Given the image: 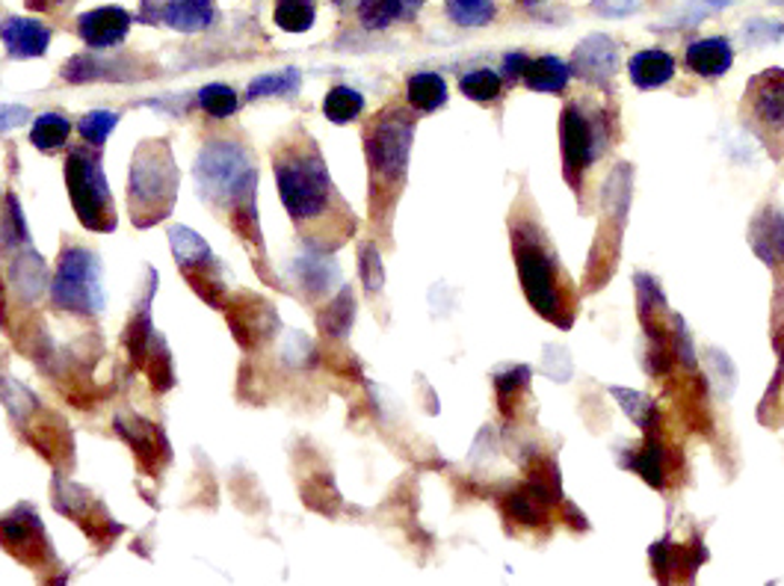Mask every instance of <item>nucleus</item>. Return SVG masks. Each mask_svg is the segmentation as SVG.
<instances>
[{"label":"nucleus","instance_id":"obj_38","mask_svg":"<svg viewBox=\"0 0 784 586\" xmlns=\"http://www.w3.org/2000/svg\"><path fill=\"white\" fill-rule=\"evenodd\" d=\"M28 115H30L28 107H19V104L0 107V133L16 131V128H21V124L28 122Z\"/></svg>","mask_w":784,"mask_h":586},{"label":"nucleus","instance_id":"obj_39","mask_svg":"<svg viewBox=\"0 0 784 586\" xmlns=\"http://www.w3.org/2000/svg\"><path fill=\"white\" fill-rule=\"evenodd\" d=\"M595 7L601 9L604 16L619 18V16H628V12H633V9H637V0H595Z\"/></svg>","mask_w":784,"mask_h":586},{"label":"nucleus","instance_id":"obj_24","mask_svg":"<svg viewBox=\"0 0 784 586\" xmlns=\"http://www.w3.org/2000/svg\"><path fill=\"white\" fill-rule=\"evenodd\" d=\"M12 273H16V284H19L21 296L37 300L39 293L45 291V264H42V257L30 246H24V252L19 249V261H16Z\"/></svg>","mask_w":784,"mask_h":586},{"label":"nucleus","instance_id":"obj_8","mask_svg":"<svg viewBox=\"0 0 784 586\" xmlns=\"http://www.w3.org/2000/svg\"><path fill=\"white\" fill-rule=\"evenodd\" d=\"M51 296L60 309L74 314H99L104 309V282H101V261L90 249H65L57 264Z\"/></svg>","mask_w":784,"mask_h":586},{"label":"nucleus","instance_id":"obj_5","mask_svg":"<svg viewBox=\"0 0 784 586\" xmlns=\"http://www.w3.org/2000/svg\"><path fill=\"white\" fill-rule=\"evenodd\" d=\"M610 140V122L601 107H583V101H569L560 119V145H562V172L571 186H580L589 166L598 154L607 149Z\"/></svg>","mask_w":784,"mask_h":586},{"label":"nucleus","instance_id":"obj_43","mask_svg":"<svg viewBox=\"0 0 784 586\" xmlns=\"http://www.w3.org/2000/svg\"><path fill=\"white\" fill-rule=\"evenodd\" d=\"M335 7H347V3H353V0H332Z\"/></svg>","mask_w":784,"mask_h":586},{"label":"nucleus","instance_id":"obj_10","mask_svg":"<svg viewBox=\"0 0 784 586\" xmlns=\"http://www.w3.org/2000/svg\"><path fill=\"white\" fill-rule=\"evenodd\" d=\"M0 545L28 566H37L48 557L45 527L30 509H16L7 518H0Z\"/></svg>","mask_w":784,"mask_h":586},{"label":"nucleus","instance_id":"obj_33","mask_svg":"<svg viewBox=\"0 0 784 586\" xmlns=\"http://www.w3.org/2000/svg\"><path fill=\"white\" fill-rule=\"evenodd\" d=\"M198 107H202L207 115H214V119H225V115L237 113V95H234V89L225 87V83H207V87H202V92H198Z\"/></svg>","mask_w":784,"mask_h":586},{"label":"nucleus","instance_id":"obj_13","mask_svg":"<svg viewBox=\"0 0 784 586\" xmlns=\"http://www.w3.org/2000/svg\"><path fill=\"white\" fill-rule=\"evenodd\" d=\"M116 430L125 435V442L136 451V456L143 459L145 471H157L163 465V453H166V435L154 424H149L145 417H116Z\"/></svg>","mask_w":784,"mask_h":586},{"label":"nucleus","instance_id":"obj_30","mask_svg":"<svg viewBox=\"0 0 784 586\" xmlns=\"http://www.w3.org/2000/svg\"><path fill=\"white\" fill-rule=\"evenodd\" d=\"M459 89H462L465 98H471L477 104H489L503 92V78L491 69H474L459 80Z\"/></svg>","mask_w":784,"mask_h":586},{"label":"nucleus","instance_id":"obj_3","mask_svg":"<svg viewBox=\"0 0 784 586\" xmlns=\"http://www.w3.org/2000/svg\"><path fill=\"white\" fill-rule=\"evenodd\" d=\"M258 169L250 151L237 142H211L196 160V186L207 202L220 208H243L255 204Z\"/></svg>","mask_w":784,"mask_h":586},{"label":"nucleus","instance_id":"obj_12","mask_svg":"<svg viewBox=\"0 0 784 586\" xmlns=\"http://www.w3.org/2000/svg\"><path fill=\"white\" fill-rule=\"evenodd\" d=\"M131 21H134L131 12L122 7L90 9L78 18V36L95 51H104V48H116L125 42L131 33Z\"/></svg>","mask_w":784,"mask_h":586},{"label":"nucleus","instance_id":"obj_18","mask_svg":"<svg viewBox=\"0 0 784 586\" xmlns=\"http://www.w3.org/2000/svg\"><path fill=\"white\" fill-rule=\"evenodd\" d=\"M571 80V65L562 62L560 57L553 53H544V57H536V60H527L525 74H521V83L533 92H562L569 87Z\"/></svg>","mask_w":784,"mask_h":586},{"label":"nucleus","instance_id":"obj_16","mask_svg":"<svg viewBox=\"0 0 784 586\" xmlns=\"http://www.w3.org/2000/svg\"><path fill=\"white\" fill-rule=\"evenodd\" d=\"M214 0H166L163 3V21L179 33H202L214 24Z\"/></svg>","mask_w":784,"mask_h":586},{"label":"nucleus","instance_id":"obj_9","mask_svg":"<svg viewBox=\"0 0 784 586\" xmlns=\"http://www.w3.org/2000/svg\"><path fill=\"white\" fill-rule=\"evenodd\" d=\"M743 119L775 160L784 154V71L766 69L749 80Z\"/></svg>","mask_w":784,"mask_h":586},{"label":"nucleus","instance_id":"obj_7","mask_svg":"<svg viewBox=\"0 0 784 586\" xmlns=\"http://www.w3.org/2000/svg\"><path fill=\"white\" fill-rule=\"evenodd\" d=\"M65 186L72 195L74 213L90 231H113L116 229V208L110 195L108 178L101 169V160L95 154L74 149L65 160Z\"/></svg>","mask_w":784,"mask_h":586},{"label":"nucleus","instance_id":"obj_11","mask_svg":"<svg viewBox=\"0 0 784 586\" xmlns=\"http://www.w3.org/2000/svg\"><path fill=\"white\" fill-rule=\"evenodd\" d=\"M51 39H54V30L45 21H37V18L10 16L0 21V42H3L7 53L16 57V60L45 57L48 48H51Z\"/></svg>","mask_w":784,"mask_h":586},{"label":"nucleus","instance_id":"obj_41","mask_svg":"<svg viewBox=\"0 0 784 586\" xmlns=\"http://www.w3.org/2000/svg\"><path fill=\"white\" fill-rule=\"evenodd\" d=\"M140 21H145V24H157V21H163V3L157 7L154 0H143V7H140Z\"/></svg>","mask_w":784,"mask_h":586},{"label":"nucleus","instance_id":"obj_29","mask_svg":"<svg viewBox=\"0 0 784 586\" xmlns=\"http://www.w3.org/2000/svg\"><path fill=\"white\" fill-rule=\"evenodd\" d=\"M69 133H72V124H69V119H63V115H57V113H45V115H39L37 124H33V131H30V142H33L39 151H54V149H60V145H65Z\"/></svg>","mask_w":784,"mask_h":586},{"label":"nucleus","instance_id":"obj_37","mask_svg":"<svg viewBox=\"0 0 784 586\" xmlns=\"http://www.w3.org/2000/svg\"><path fill=\"white\" fill-rule=\"evenodd\" d=\"M0 400L7 403V406L16 412V417H28L33 408H37V400H33V394H30L24 385H19L16 380H7L3 385H0Z\"/></svg>","mask_w":784,"mask_h":586},{"label":"nucleus","instance_id":"obj_1","mask_svg":"<svg viewBox=\"0 0 784 586\" xmlns=\"http://www.w3.org/2000/svg\"><path fill=\"white\" fill-rule=\"evenodd\" d=\"M512 252L521 287L527 302L533 305L544 320H551L560 329H569L574 320V296L569 291L566 273L560 261L548 246L539 225L533 222H512Z\"/></svg>","mask_w":784,"mask_h":586},{"label":"nucleus","instance_id":"obj_31","mask_svg":"<svg viewBox=\"0 0 784 586\" xmlns=\"http://www.w3.org/2000/svg\"><path fill=\"white\" fill-rule=\"evenodd\" d=\"M299 69L273 71V74H261L250 83V98H267V95H294L299 89Z\"/></svg>","mask_w":784,"mask_h":586},{"label":"nucleus","instance_id":"obj_40","mask_svg":"<svg viewBox=\"0 0 784 586\" xmlns=\"http://www.w3.org/2000/svg\"><path fill=\"white\" fill-rule=\"evenodd\" d=\"M525 65H527L525 53H509L507 60H503V80H507V83H512V80H521V74H525Z\"/></svg>","mask_w":784,"mask_h":586},{"label":"nucleus","instance_id":"obj_34","mask_svg":"<svg viewBox=\"0 0 784 586\" xmlns=\"http://www.w3.org/2000/svg\"><path fill=\"white\" fill-rule=\"evenodd\" d=\"M116 124H119V113H113V110H92V113L83 115L81 124H78V131H81V137L86 142L101 145Z\"/></svg>","mask_w":784,"mask_h":586},{"label":"nucleus","instance_id":"obj_6","mask_svg":"<svg viewBox=\"0 0 784 586\" xmlns=\"http://www.w3.org/2000/svg\"><path fill=\"white\" fill-rule=\"evenodd\" d=\"M411 131H415V122L397 107H388L370 122L365 133V151L370 175H374V190L403 184L406 166H409Z\"/></svg>","mask_w":784,"mask_h":586},{"label":"nucleus","instance_id":"obj_44","mask_svg":"<svg viewBox=\"0 0 784 586\" xmlns=\"http://www.w3.org/2000/svg\"><path fill=\"white\" fill-rule=\"evenodd\" d=\"M51 3H60V0H42V9H48Z\"/></svg>","mask_w":784,"mask_h":586},{"label":"nucleus","instance_id":"obj_14","mask_svg":"<svg viewBox=\"0 0 784 586\" xmlns=\"http://www.w3.org/2000/svg\"><path fill=\"white\" fill-rule=\"evenodd\" d=\"M571 62H574L571 71H578L583 80H589V83H604L615 71L619 53H615V44L610 42L607 36H589L587 42L578 44V51H574V60Z\"/></svg>","mask_w":784,"mask_h":586},{"label":"nucleus","instance_id":"obj_27","mask_svg":"<svg viewBox=\"0 0 784 586\" xmlns=\"http://www.w3.org/2000/svg\"><path fill=\"white\" fill-rule=\"evenodd\" d=\"M507 513L512 515V518H518L521 524H527V527H539V524H544V518H548V513H544V497L539 495L533 486L512 492L507 501Z\"/></svg>","mask_w":784,"mask_h":586},{"label":"nucleus","instance_id":"obj_25","mask_svg":"<svg viewBox=\"0 0 784 586\" xmlns=\"http://www.w3.org/2000/svg\"><path fill=\"white\" fill-rule=\"evenodd\" d=\"M447 18L459 27H486L495 21V0H445Z\"/></svg>","mask_w":784,"mask_h":586},{"label":"nucleus","instance_id":"obj_36","mask_svg":"<svg viewBox=\"0 0 784 586\" xmlns=\"http://www.w3.org/2000/svg\"><path fill=\"white\" fill-rule=\"evenodd\" d=\"M358 270H362V282H365L367 293H376L385 284L383 257H379V249L370 246V243L358 255Z\"/></svg>","mask_w":784,"mask_h":586},{"label":"nucleus","instance_id":"obj_45","mask_svg":"<svg viewBox=\"0 0 784 586\" xmlns=\"http://www.w3.org/2000/svg\"><path fill=\"white\" fill-rule=\"evenodd\" d=\"M521 3H527V7H533V3H539V0H521Z\"/></svg>","mask_w":784,"mask_h":586},{"label":"nucleus","instance_id":"obj_23","mask_svg":"<svg viewBox=\"0 0 784 586\" xmlns=\"http://www.w3.org/2000/svg\"><path fill=\"white\" fill-rule=\"evenodd\" d=\"M353 317H356V296H353V291H340V296H335L323 309L320 332L329 337H344L353 326Z\"/></svg>","mask_w":784,"mask_h":586},{"label":"nucleus","instance_id":"obj_19","mask_svg":"<svg viewBox=\"0 0 784 586\" xmlns=\"http://www.w3.org/2000/svg\"><path fill=\"white\" fill-rule=\"evenodd\" d=\"M427 0H362L358 18L367 30H385L394 21H409L420 12Z\"/></svg>","mask_w":784,"mask_h":586},{"label":"nucleus","instance_id":"obj_17","mask_svg":"<svg viewBox=\"0 0 784 586\" xmlns=\"http://www.w3.org/2000/svg\"><path fill=\"white\" fill-rule=\"evenodd\" d=\"M628 71H631L633 87L660 89L666 87L672 74H675V60H672V53L649 48V51L633 53L631 62H628Z\"/></svg>","mask_w":784,"mask_h":586},{"label":"nucleus","instance_id":"obj_32","mask_svg":"<svg viewBox=\"0 0 784 586\" xmlns=\"http://www.w3.org/2000/svg\"><path fill=\"white\" fill-rule=\"evenodd\" d=\"M63 78L69 83H90V80L110 78V60H101L95 53H78L63 65Z\"/></svg>","mask_w":784,"mask_h":586},{"label":"nucleus","instance_id":"obj_22","mask_svg":"<svg viewBox=\"0 0 784 586\" xmlns=\"http://www.w3.org/2000/svg\"><path fill=\"white\" fill-rule=\"evenodd\" d=\"M317 18L314 0H276L273 21L287 33H308Z\"/></svg>","mask_w":784,"mask_h":586},{"label":"nucleus","instance_id":"obj_35","mask_svg":"<svg viewBox=\"0 0 784 586\" xmlns=\"http://www.w3.org/2000/svg\"><path fill=\"white\" fill-rule=\"evenodd\" d=\"M633 468L640 471L651 486L660 488L663 486V471H666V456H663V451H660L658 444L649 442L640 453H637V456H633Z\"/></svg>","mask_w":784,"mask_h":586},{"label":"nucleus","instance_id":"obj_4","mask_svg":"<svg viewBox=\"0 0 784 586\" xmlns=\"http://www.w3.org/2000/svg\"><path fill=\"white\" fill-rule=\"evenodd\" d=\"M276 184L278 195L291 220L312 222L329 211L332 204V178L329 169L312 151H285L276 158Z\"/></svg>","mask_w":784,"mask_h":586},{"label":"nucleus","instance_id":"obj_26","mask_svg":"<svg viewBox=\"0 0 784 586\" xmlns=\"http://www.w3.org/2000/svg\"><path fill=\"white\" fill-rule=\"evenodd\" d=\"M362 110H365V98H362V92L349 87H335L326 95V101H323V113L335 124L353 122V119L362 115Z\"/></svg>","mask_w":784,"mask_h":586},{"label":"nucleus","instance_id":"obj_28","mask_svg":"<svg viewBox=\"0 0 784 586\" xmlns=\"http://www.w3.org/2000/svg\"><path fill=\"white\" fill-rule=\"evenodd\" d=\"M143 371L149 373V382H152V388L157 391V394H163L166 388H172L175 373H172V358H170V350H166V341H163V337H157V335L152 337Z\"/></svg>","mask_w":784,"mask_h":586},{"label":"nucleus","instance_id":"obj_2","mask_svg":"<svg viewBox=\"0 0 784 586\" xmlns=\"http://www.w3.org/2000/svg\"><path fill=\"white\" fill-rule=\"evenodd\" d=\"M175 193H179V166L172 160L170 145L163 140L143 142L136 149L128 184L136 229H149L154 222L166 220L175 204Z\"/></svg>","mask_w":784,"mask_h":586},{"label":"nucleus","instance_id":"obj_21","mask_svg":"<svg viewBox=\"0 0 784 586\" xmlns=\"http://www.w3.org/2000/svg\"><path fill=\"white\" fill-rule=\"evenodd\" d=\"M406 101H409L418 113H436L438 107L447 104V83L436 71H420L411 74L406 83Z\"/></svg>","mask_w":784,"mask_h":586},{"label":"nucleus","instance_id":"obj_20","mask_svg":"<svg viewBox=\"0 0 784 586\" xmlns=\"http://www.w3.org/2000/svg\"><path fill=\"white\" fill-rule=\"evenodd\" d=\"M154 273H152V284H149V293L143 296V302L136 305L134 317H131V323H128V332H125V346H128V355H131V364L134 367H143L145 364V355H149V344H152V293H154Z\"/></svg>","mask_w":784,"mask_h":586},{"label":"nucleus","instance_id":"obj_15","mask_svg":"<svg viewBox=\"0 0 784 586\" xmlns=\"http://www.w3.org/2000/svg\"><path fill=\"white\" fill-rule=\"evenodd\" d=\"M684 62L686 69L695 71L699 78H722L734 62V51H731L729 39L711 36V39H699V42L686 44Z\"/></svg>","mask_w":784,"mask_h":586},{"label":"nucleus","instance_id":"obj_42","mask_svg":"<svg viewBox=\"0 0 784 586\" xmlns=\"http://www.w3.org/2000/svg\"><path fill=\"white\" fill-rule=\"evenodd\" d=\"M707 3H713V7H725V3H731V0H707Z\"/></svg>","mask_w":784,"mask_h":586}]
</instances>
